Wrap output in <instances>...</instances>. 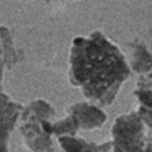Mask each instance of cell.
I'll return each instance as SVG.
<instances>
[{
    "mask_svg": "<svg viewBox=\"0 0 152 152\" xmlns=\"http://www.w3.org/2000/svg\"><path fill=\"white\" fill-rule=\"evenodd\" d=\"M75 73L91 91H102L122 73V64L107 44L79 41L75 53Z\"/></svg>",
    "mask_w": 152,
    "mask_h": 152,
    "instance_id": "1",
    "label": "cell"
}]
</instances>
